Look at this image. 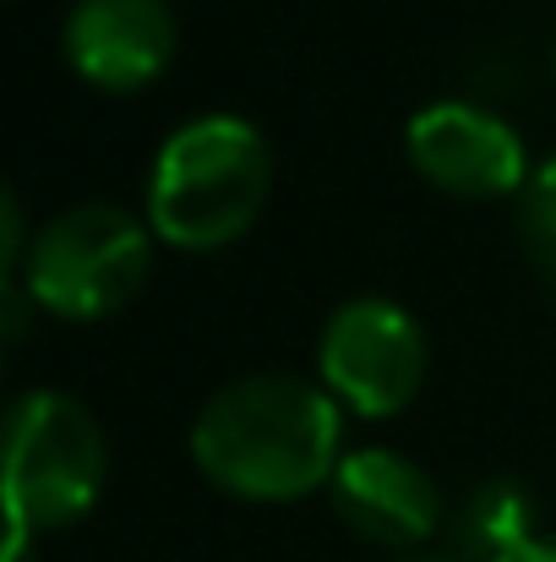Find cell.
I'll return each instance as SVG.
<instances>
[{"mask_svg": "<svg viewBox=\"0 0 556 562\" xmlns=\"http://www.w3.org/2000/svg\"><path fill=\"white\" fill-rule=\"evenodd\" d=\"M541 508L535 492L513 475H491L469 486V497L453 514V562H502L508 552L541 541Z\"/></svg>", "mask_w": 556, "mask_h": 562, "instance_id": "9", "label": "cell"}, {"mask_svg": "<svg viewBox=\"0 0 556 562\" xmlns=\"http://www.w3.org/2000/svg\"><path fill=\"white\" fill-rule=\"evenodd\" d=\"M519 240H524L535 273L556 290V154L541 159L530 187L519 191Z\"/></svg>", "mask_w": 556, "mask_h": 562, "instance_id": "10", "label": "cell"}, {"mask_svg": "<svg viewBox=\"0 0 556 562\" xmlns=\"http://www.w3.org/2000/svg\"><path fill=\"white\" fill-rule=\"evenodd\" d=\"M425 334L387 295H350L317 334V382L355 415H398L425 382Z\"/></svg>", "mask_w": 556, "mask_h": 562, "instance_id": "5", "label": "cell"}, {"mask_svg": "<svg viewBox=\"0 0 556 562\" xmlns=\"http://www.w3.org/2000/svg\"><path fill=\"white\" fill-rule=\"evenodd\" d=\"M502 562H556V541H530V547H519V552H508Z\"/></svg>", "mask_w": 556, "mask_h": 562, "instance_id": "12", "label": "cell"}, {"mask_svg": "<svg viewBox=\"0 0 556 562\" xmlns=\"http://www.w3.org/2000/svg\"><path fill=\"white\" fill-rule=\"evenodd\" d=\"M398 562H453V558H398Z\"/></svg>", "mask_w": 556, "mask_h": 562, "instance_id": "13", "label": "cell"}, {"mask_svg": "<svg viewBox=\"0 0 556 562\" xmlns=\"http://www.w3.org/2000/svg\"><path fill=\"white\" fill-rule=\"evenodd\" d=\"M154 268V229L132 207L77 202L33 229L22 257V290L60 323H99L121 312Z\"/></svg>", "mask_w": 556, "mask_h": 562, "instance_id": "4", "label": "cell"}, {"mask_svg": "<svg viewBox=\"0 0 556 562\" xmlns=\"http://www.w3.org/2000/svg\"><path fill=\"white\" fill-rule=\"evenodd\" d=\"M27 547H33V530L5 519V552H0V562H27Z\"/></svg>", "mask_w": 556, "mask_h": 562, "instance_id": "11", "label": "cell"}, {"mask_svg": "<svg viewBox=\"0 0 556 562\" xmlns=\"http://www.w3.org/2000/svg\"><path fill=\"white\" fill-rule=\"evenodd\" d=\"M328 497L339 519L371 547H420L442 525V492L425 464H415L398 448H350L328 481Z\"/></svg>", "mask_w": 556, "mask_h": 562, "instance_id": "8", "label": "cell"}, {"mask_svg": "<svg viewBox=\"0 0 556 562\" xmlns=\"http://www.w3.org/2000/svg\"><path fill=\"white\" fill-rule=\"evenodd\" d=\"M175 38L170 0H77L60 27L71 71L104 93L148 88L175 60Z\"/></svg>", "mask_w": 556, "mask_h": 562, "instance_id": "7", "label": "cell"}, {"mask_svg": "<svg viewBox=\"0 0 556 562\" xmlns=\"http://www.w3.org/2000/svg\"><path fill=\"white\" fill-rule=\"evenodd\" d=\"M110 448L99 415L66 387H27L5 409L0 497L5 519L33 536L77 525L104 492Z\"/></svg>", "mask_w": 556, "mask_h": 562, "instance_id": "3", "label": "cell"}, {"mask_svg": "<svg viewBox=\"0 0 556 562\" xmlns=\"http://www.w3.org/2000/svg\"><path fill=\"white\" fill-rule=\"evenodd\" d=\"M344 459V404L295 372L224 382L191 420V464L240 503H295L333 481Z\"/></svg>", "mask_w": 556, "mask_h": 562, "instance_id": "1", "label": "cell"}, {"mask_svg": "<svg viewBox=\"0 0 556 562\" xmlns=\"http://www.w3.org/2000/svg\"><path fill=\"white\" fill-rule=\"evenodd\" d=\"M273 187V154L257 121L207 110L181 121L148 170V229L181 251H218L240 240Z\"/></svg>", "mask_w": 556, "mask_h": 562, "instance_id": "2", "label": "cell"}, {"mask_svg": "<svg viewBox=\"0 0 556 562\" xmlns=\"http://www.w3.org/2000/svg\"><path fill=\"white\" fill-rule=\"evenodd\" d=\"M404 154L431 187L453 196H513L530 187L524 132L475 99H431L404 126Z\"/></svg>", "mask_w": 556, "mask_h": 562, "instance_id": "6", "label": "cell"}, {"mask_svg": "<svg viewBox=\"0 0 556 562\" xmlns=\"http://www.w3.org/2000/svg\"><path fill=\"white\" fill-rule=\"evenodd\" d=\"M552 71H556V44H552Z\"/></svg>", "mask_w": 556, "mask_h": 562, "instance_id": "14", "label": "cell"}]
</instances>
